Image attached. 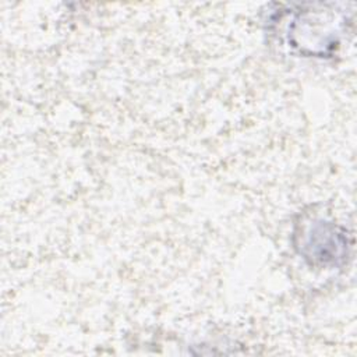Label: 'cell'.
Returning <instances> with one entry per match:
<instances>
[{
  "instance_id": "6da1fadb",
  "label": "cell",
  "mask_w": 357,
  "mask_h": 357,
  "mask_svg": "<svg viewBox=\"0 0 357 357\" xmlns=\"http://www.w3.org/2000/svg\"><path fill=\"white\" fill-rule=\"evenodd\" d=\"M296 11L289 20L284 39L298 54L328 57L340 46L347 17L343 11L324 10Z\"/></svg>"
},
{
  "instance_id": "7a4b0ae2",
  "label": "cell",
  "mask_w": 357,
  "mask_h": 357,
  "mask_svg": "<svg viewBox=\"0 0 357 357\" xmlns=\"http://www.w3.org/2000/svg\"><path fill=\"white\" fill-rule=\"evenodd\" d=\"M296 247L311 264L328 266L344 261L349 243L346 231L339 226L325 220H314L308 227L303 229Z\"/></svg>"
}]
</instances>
